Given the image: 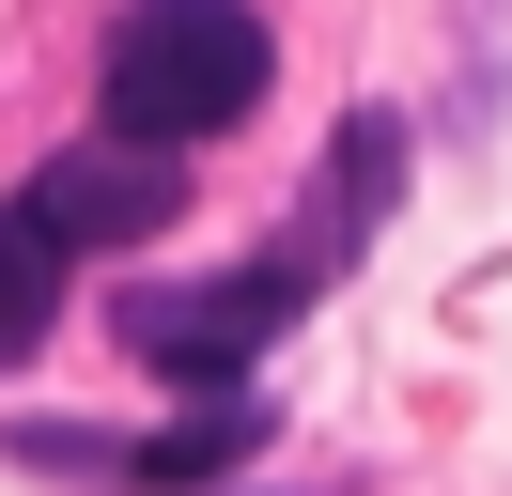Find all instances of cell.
Listing matches in <instances>:
<instances>
[{"label": "cell", "instance_id": "obj_2", "mask_svg": "<svg viewBox=\"0 0 512 496\" xmlns=\"http://www.w3.org/2000/svg\"><path fill=\"white\" fill-rule=\"evenodd\" d=\"M311 295H326V248H280V264H233V279H125L109 326H125V357L187 372V388H233Z\"/></svg>", "mask_w": 512, "mask_h": 496}, {"label": "cell", "instance_id": "obj_1", "mask_svg": "<svg viewBox=\"0 0 512 496\" xmlns=\"http://www.w3.org/2000/svg\"><path fill=\"white\" fill-rule=\"evenodd\" d=\"M264 78H280V31L249 0H125V31H109V140L187 155L218 124H249Z\"/></svg>", "mask_w": 512, "mask_h": 496}, {"label": "cell", "instance_id": "obj_3", "mask_svg": "<svg viewBox=\"0 0 512 496\" xmlns=\"http://www.w3.org/2000/svg\"><path fill=\"white\" fill-rule=\"evenodd\" d=\"M16 202H32L63 248H140V233L187 217V155H156V140H78V155H47Z\"/></svg>", "mask_w": 512, "mask_h": 496}, {"label": "cell", "instance_id": "obj_4", "mask_svg": "<svg viewBox=\"0 0 512 496\" xmlns=\"http://www.w3.org/2000/svg\"><path fill=\"white\" fill-rule=\"evenodd\" d=\"M63 264H78V248L47 233L32 202H0V372H16L47 326H63Z\"/></svg>", "mask_w": 512, "mask_h": 496}]
</instances>
